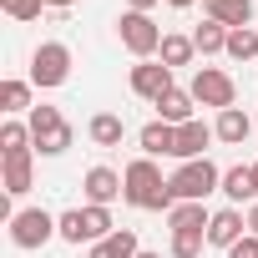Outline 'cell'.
<instances>
[{"instance_id":"obj_1","label":"cell","mask_w":258,"mask_h":258,"mask_svg":"<svg viewBox=\"0 0 258 258\" xmlns=\"http://www.w3.org/2000/svg\"><path fill=\"white\" fill-rule=\"evenodd\" d=\"M121 203H132V208H147V213H172L177 198L157 167V157H137V162H126L121 167Z\"/></svg>"},{"instance_id":"obj_2","label":"cell","mask_w":258,"mask_h":258,"mask_svg":"<svg viewBox=\"0 0 258 258\" xmlns=\"http://www.w3.org/2000/svg\"><path fill=\"white\" fill-rule=\"evenodd\" d=\"M167 187H172L177 203H203V198L223 192V172L213 167V157H198V162H182V167L167 177Z\"/></svg>"},{"instance_id":"obj_3","label":"cell","mask_w":258,"mask_h":258,"mask_svg":"<svg viewBox=\"0 0 258 258\" xmlns=\"http://www.w3.org/2000/svg\"><path fill=\"white\" fill-rule=\"evenodd\" d=\"M31 142H36V157H61L76 142V126L61 116V106H36L31 111Z\"/></svg>"},{"instance_id":"obj_4","label":"cell","mask_w":258,"mask_h":258,"mask_svg":"<svg viewBox=\"0 0 258 258\" xmlns=\"http://www.w3.org/2000/svg\"><path fill=\"white\" fill-rule=\"evenodd\" d=\"M71 81V46L66 41H41L31 51V86L51 91V86H66Z\"/></svg>"},{"instance_id":"obj_5","label":"cell","mask_w":258,"mask_h":258,"mask_svg":"<svg viewBox=\"0 0 258 258\" xmlns=\"http://www.w3.org/2000/svg\"><path fill=\"white\" fill-rule=\"evenodd\" d=\"M116 36H121V46L132 51L137 61H152V56L162 51V26H157L152 16H142V11H121Z\"/></svg>"},{"instance_id":"obj_6","label":"cell","mask_w":258,"mask_h":258,"mask_svg":"<svg viewBox=\"0 0 258 258\" xmlns=\"http://www.w3.org/2000/svg\"><path fill=\"white\" fill-rule=\"evenodd\" d=\"M187 91H192L198 106H213V111H228V106L238 101V81H233L228 71H218V66H198Z\"/></svg>"},{"instance_id":"obj_7","label":"cell","mask_w":258,"mask_h":258,"mask_svg":"<svg viewBox=\"0 0 258 258\" xmlns=\"http://www.w3.org/2000/svg\"><path fill=\"white\" fill-rule=\"evenodd\" d=\"M51 238H61V233H56V218H51L46 208H21V213L11 218V243H16L21 253H36V248H46Z\"/></svg>"},{"instance_id":"obj_8","label":"cell","mask_w":258,"mask_h":258,"mask_svg":"<svg viewBox=\"0 0 258 258\" xmlns=\"http://www.w3.org/2000/svg\"><path fill=\"white\" fill-rule=\"evenodd\" d=\"M0 187H6V198H26V192L36 187V152L0 157Z\"/></svg>"},{"instance_id":"obj_9","label":"cell","mask_w":258,"mask_h":258,"mask_svg":"<svg viewBox=\"0 0 258 258\" xmlns=\"http://www.w3.org/2000/svg\"><path fill=\"white\" fill-rule=\"evenodd\" d=\"M218 142V132H213V126L203 121V116H192V121H182L177 126V162H198V157H208V147Z\"/></svg>"},{"instance_id":"obj_10","label":"cell","mask_w":258,"mask_h":258,"mask_svg":"<svg viewBox=\"0 0 258 258\" xmlns=\"http://www.w3.org/2000/svg\"><path fill=\"white\" fill-rule=\"evenodd\" d=\"M132 91H137L142 101H162V96L172 91V71H167L162 61H137V66H132Z\"/></svg>"},{"instance_id":"obj_11","label":"cell","mask_w":258,"mask_h":258,"mask_svg":"<svg viewBox=\"0 0 258 258\" xmlns=\"http://www.w3.org/2000/svg\"><path fill=\"white\" fill-rule=\"evenodd\" d=\"M81 192H86L91 208H111V203L121 198V172H111V167H86Z\"/></svg>"},{"instance_id":"obj_12","label":"cell","mask_w":258,"mask_h":258,"mask_svg":"<svg viewBox=\"0 0 258 258\" xmlns=\"http://www.w3.org/2000/svg\"><path fill=\"white\" fill-rule=\"evenodd\" d=\"M243 233H248V218H243L238 208H218V213H213V223H208V243H213V248H223V253H228Z\"/></svg>"},{"instance_id":"obj_13","label":"cell","mask_w":258,"mask_h":258,"mask_svg":"<svg viewBox=\"0 0 258 258\" xmlns=\"http://www.w3.org/2000/svg\"><path fill=\"white\" fill-rule=\"evenodd\" d=\"M203 16L228 26V31H243L253 21V0H203Z\"/></svg>"},{"instance_id":"obj_14","label":"cell","mask_w":258,"mask_h":258,"mask_svg":"<svg viewBox=\"0 0 258 258\" xmlns=\"http://www.w3.org/2000/svg\"><path fill=\"white\" fill-rule=\"evenodd\" d=\"M137 147H142V157H172V152H177V126L147 121L142 132H137Z\"/></svg>"},{"instance_id":"obj_15","label":"cell","mask_w":258,"mask_h":258,"mask_svg":"<svg viewBox=\"0 0 258 258\" xmlns=\"http://www.w3.org/2000/svg\"><path fill=\"white\" fill-rule=\"evenodd\" d=\"M253 116L248 111H238V106H228V111H218V121H213V132H218V142H228V147H243L248 142V132H253Z\"/></svg>"},{"instance_id":"obj_16","label":"cell","mask_w":258,"mask_h":258,"mask_svg":"<svg viewBox=\"0 0 258 258\" xmlns=\"http://www.w3.org/2000/svg\"><path fill=\"white\" fill-rule=\"evenodd\" d=\"M152 106H157V121H167V126H182V121L198 116V111H192L198 101H192V91H182V86H172V91H167L162 101H152Z\"/></svg>"},{"instance_id":"obj_17","label":"cell","mask_w":258,"mask_h":258,"mask_svg":"<svg viewBox=\"0 0 258 258\" xmlns=\"http://www.w3.org/2000/svg\"><path fill=\"white\" fill-rule=\"evenodd\" d=\"M223 198H228V203H258V177H253V162H248V167L238 162V167H228V172H223Z\"/></svg>"},{"instance_id":"obj_18","label":"cell","mask_w":258,"mask_h":258,"mask_svg":"<svg viewBox=\"0 0 258 258\" xmlns=\"http://www.w3.org/2000/svg\"><path fill=\"white\" fill-rule=\"evenodd\" d=\"M86 137H91L96 147H121V137H126V121H121L116 111H96V116L86 121Z\"/></svg>"},{"instance_id":"obj_19","label":"cell","mask_w":258,"mask_h":258,"mask_svg":"<svg viewBox=\"0 0 258 258\" xmlns=\"http://www.w3.org/2000/svg\"><path fill=\"white\" fill-rule=\"evenodd\" d=\"M208 223H213V213H208L203 203H177V208L167 213V228H172V233H208Z\"/></svg>"},{"instance_id":"obj_20","label":"cell","mask_w":258,"mask_h":258,"mask_svg":"<svg viewBox=\"0 0 258 258\" xmlns=\"http://www.w3.org/2000/svg\"><path fill=\"white\" fill-rule=\"evenodd\" d=\"M192 56H198L192 36H162V51H157V61H162L167 71H177V66H192Z\"/></svg>"},{"instance_id":"obj_21","label":"cell","mask_w":258,"mask_h":258,"mask_svg":"<svg viewBox=\"0 0 258 258\" xmlns=\"http://www.w3.org/2000/svg\"><path fill=\"white\" fill-rule=\"evenodd\" d=\"M111 233H116V228H111V208H91V203H86V208H81V238H86V243H106Z\"/></svg>"},{"instance_id":"obj_22","label":"cell","mask_w":258,"mask_h":258,"mask_svg":"<svg viewBox=\"0 0 258 258\" xmlns=\"http://www.w3.org/2000/svg\"><path fill=\"white\" fill-rule=\"evenodd\" d=\"M0 111H11V116H21V111H36V106H31V81H21V76L0 81Z\"/></svg>"},{"instance_id":"obj_23","label":"cell","mask_w":258,"mask_h":258,"mask_svg":"<svg viewBox=\"0 0 258 258\" xmlns=\"http://www.w3.org/2000/svg\"><path fill=\"white\" fill-rule=\"evenodd\" d=\"M11 152H36V142H31V121H6L0 126V157H11Z\"/></svg>"},{"instance_id":"obj_24","label":"cell","mask_w":258,"mask_h":258,"mask_svg":"<svg viewBox=\"0 0 258 258\" xmlns=\"http://www.w3.org/2000/svg\"><path fill=\"white\" fill-rule=\"evenodd\" d=\"M192 46H198L203 56H218V51H228V26H218V21H203V26L192 31Z\"/></svg>"},{"instance_id":"obj_25","label":"cell","mask_w":258,"mask_h":258,"mask_svg":"<svg viewBox=\"0 0 258 258\" xmlns=\"http://www.w3.org/2000/svg\"><path fill=\"white\" fill-rule=\"evenodd\" d=\"M228 61H253L258 56V31L253 26H243V31H228V51H223Z\"/></svg>"},{"instance_id":"obj_26","label":"cell","mask_w":258,"mask_h":258,"mask_svg":"<svg viewBox=\"0 0 258 258\" xmlns=\"http://www.w3.org/2000/svg\"><path fill=\"white\" fill-rule=\"evenodd\" d=\"M203 248H208V233H172V243H167L172 258H198Z\"/></svg>"},{"instance_id":"obj_27","label":"cell","mask_w":258,"mask_h":258,"mask_svg":"<svg viewBox=\"0 0 258 258\" xmlns=\"http://www.w3.org/2000/svg\"><path fill=\"white\" fill-rule=\"evenodd\" d=\"M0 11H6L11 21H41V11H46V0H0Z\"/></svg>"},{"instance_id":"obj_28","label":"cell","mask_w":258,"mask_h":258,"mask_svg":"<svg viewBox=\"0 0 258 258\" xmlns=\"http://www.w3.org/2000/svg\"><path fill=\"white\" fill-rule=\"evenodd\" d=\"M106 248H111V258H137V253H142V243H137L132 228H116V233L106 238Z\"/></svg>"},{"instance_id":"obj_29","label":"cell","mask_w":258,"mask_h":258,"mask_svg":"<svg viewBox=\"0 0 258 258\" xmlns=\"http://www.w3.org/2000/svg\"><path fill=\"white\" fill-rule=\"evenodd\" d=\"M56 233H61V243H76V248H81V243H86V238H81V208H66V213L56 218Z\"/></svg>"},{"instance_id":"obj_30","label":"cell","mask_w":258,"mask_h":258,"mask_svg":"<svg viewBox=\"0 0 258 258\" xmlns=\"http://www.w3.org/2000/svg\"><path fill=\"white\" fill-rule=\"evenodd\" d=\"M228 258H258V238H253V233H243V238L228 248Z\"/></svg>"},{"instance_id":"obj_31","label":"cell","mask_w":258,"mask_h":258,"mask_svg":"<svg viewBox=\"0 0 258 258\" xmlns=\"http://www.w3.org/2000/svg\"><path fill=\"white\" fill-rule=\"evenodd\" d=\"M152 6L157 0H126V11H142V16H152Z\"/></svg>"},{"instance_id":"obj_32","label":"cell","mask_w":258,"mask_h":258,"mask_svg":"<svg viewBox=\"0 0 258 258\" xmlns=\"http://www.w3.org/2000/svg\"><path fill=\"white\" fill-rule=\"evenodd\" d=\"M248 233L258 238V203H248Z\"/></svg>"},{"instance_id":"obj_33","label":"cell","mask_w":258,"mask_h":258,"mask_svg":"<svg viewBox=\"0 0 258 258\" xmlns=\"http://www.w3.org/2000/svg\"><path fill=\"white\" fill-rule=\"evenodd\" d=\"M86 258H111V248H106V243H91V253H86Z\"/></svg>"},{"instance_id":"obj_34","label":"cell","mask_w":258,"mask_h":258,"mask_svg":"<svg viewBox=\"0 0 258 258\" xmlns=\"http://www.w3.org/2000/svg\"><path fill=\"white\" fill-rule=\"evenodd\" d=\"M76 0H46V11H71Z\"/></svg>"},{"instance_id":"obj_35","label":"cell","mask_w":258,"mask_h":258,"mask_svg":"<svg viewBox=\"0 0 258 258\" xmlns=\"http://www.w3.org/2000/svg\"><path fill=\"white\" fill-rule=\"evenodd\" d=\"M167 6H172V11H187V6H198V0H167Z\"/></svg>"},{"instance_id":"obj_36","label":"cell","mask_w":258,"mask_h":258,"mask_svg":"<svg viewBox=\"0 0 258 258\" xmlns=\"http://www.w3.org/2000/svg\"><path fill=\"white\" fill-rule=\"evenodd\" d=\"M137 258H162V253H147V248H142V253H137Z\"/></svg>"},{"instance_id":"obj_37","label":"cell","mask_w":258,"mask_h":258,"mask_svg":"<svg viewBox=\"0 0 258 258\" xmlns=\"http://www.w3.org/2000/svg\"><path fill=\"white\" fill-rule=\"evenodd\" d=\"M253 121H258V116H253Z\"/></svg>"}]
</instances>
